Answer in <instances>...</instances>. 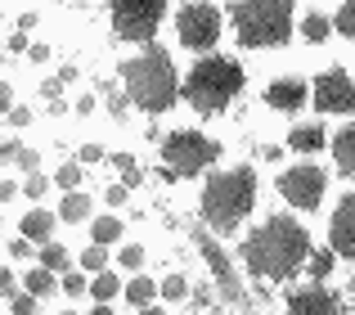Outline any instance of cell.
I'll list each match as a JSON object with an SVG mask.
<instances>
[{"mask_svg":"<svg viewBox=\"0 0 355 315\" xmlns=\"http://www.w3.org/2000/svg\"><path fill=\"white\" fill-rule=\"evenodd\" d=\"M90 235H95V244H113V239L121 235V221L104 216V221H95V230H90Z\"/></svg>","mask_w":355,"mask_h":315,"instance_id":"d4e9b609","label":"cell"},{"mask_svg":"<svg viewBox=\"0 0 355 315\" xmlns=\"http://www.w3.org/2000/svg\"><path fill=\"white\" fill-rule=\"evenodd\" d=\"M333 158H338V167H342L347 176L355 171V126H347V131L333 140Z\"/></svg>","mask_w":355,"mask_h":315,"instance_id":"2e32d148","label":"cell"},{"mask_svg":"<svg viewBox=\"0 0 355 315\" xmlns=\"http://www.w3.org/2000/svg\"><path fill=\"white\" fill-rule=\"evenodd\" d=\"M99 158H104V153H99L95 144H86V149H81V162H99Z\"/></svg>","mask_w":355,"mask_h":315,"instance_id":"60d3db41","label":"cell"},{"mask_svg":"<svg viewBox=\"0 0 355 315\" xmlns=\"http://www.w3.org/2000/svg\"><path fill=\"white\" fill-rule=\"evenodd\" d=\"M121 81H126V95L135 99L144 113H162V108L175 104V72H171V59L162 50H148L139 59L121 63Z\"/></svg>","mask_w":355,"mask_h":315,"instance_id":"7a4b0ae2","label":"cell"},{"mask_svg":"<svg viewBox=\"0 0 355 315\" xmlns=\"http://www.w3.org/2000/svg\"><path fill=\"white\" fill-rule=\"evenodd\" d=\"M126 189H130V185H113V189H108L104 198H108V203H113V207H117V203H126Z\"/></svg>","mask_w":355,"mask_h":315,"instance_id":"f35d334b","label":"cell"},{"mask_svg":"<svg viewBox=\"0 0 355 315\" xmlns=\"http://www.w3.org/2000/svg\"><path fill=\"white\" fill-rule=\"evenodd\" d=\"M306 253H311V239H306V230L297 225V221H288V216L266 221V225L252 230L248 244H243L248 271L266 275V280H288V275L306 262Z\"/></svg>","mask_w":355,"mask_h":315,"instance_id":"6da1fadb","label":"cell"},{"mask_svg":"<svg viewBox=\"0 0 355 315\" xmlns=\"http://www.w3.org/2000/svg\"><path fill=\"white\" fill-rule=\"evenodd\" d=\"M0 289H5V298H18V284H14V271H0Z\"/></svg>","mask_w":355,"mask_h":315,"instance_id":"74e56055","label":"cell"},{"mask_svg":"<svg viewBox=\"0 0 355 315\" xmlns=\"http://www.w3.org/2000/svg\"><path fill=\"white\" fill-rule=\"evenodd\" d=\"M284 315H338V298L324 289H302V293H293Z\"/></svg>","mask_w":355,"mask_h":315,"instance_id":"7c38bea8","label":"cell"},{"mask_svg":"<svg viewBox=\"0 0 355 315\" xmlns=\"http://www.w3.org/2000/svg\"><path fill=\"white\" fill-rule=\"evenodd\" d=\"M126 90H108V108H113V113H126Z\"/></svg>","mask_w":355,"mask_h":315,"instance_id":"e575fe53","label":"cell"},{"mask_svg":"<svg viewBox=\"0 0 355 315\" xmlns=\"http://www.w3.org/2000/svg\"><path fill=\"white\" fill-rule=\"evenodd\" d=\"M5 158H9V162H14V167H23V171H27V176H32V171H36V167H41V153H32V149H23V144H14V140H9V144H5Z\"/></svg>","mask_w":355,"mask_h":315,"instance_id":"ac0fdd59","label":"cell"},{"mask_svg":"<svg viewBox=\"0 0 355 315\" xmlns=\"http://www.w3.org/2000/svg\"><path fill=\"white\" fill-rule=\"evenodd\" d=\"M243 90V68L234 59H220V54H207V59L193 63L189 81H184V99H189L198 113H220Z\"/></svg>","mask_w":355,"mask_h":315,"instance_id":"277c9868","label":"cell"},{"mask_svg":"<svg viewBox=\"0 0 355 315\" xmlns=\"http://www.w3.org/2000/svg\"><path fill=\"white\" fill-rule=\"evenodd\" d=\"M54 180H59L63 189H77V185H81V167H77V162H63V167H59V176H54Z\"/></svg>","mask_w":355,"mask_h":315,"instance_id":"83f0119b","label":"cell"},{"mask_svg":"<svg viewBox=\"0 0 355 315\" xmlns=\"http://www.w3.org/2000/svg\"><path fill=\"white\" fill-rule=\"evenodd\" d=\"M139 315H162V311H157V307H139Z\"/></svg>","mask_w":355,"mask_h":315,"instance_id":"7bdbcfd3","label":"cell"},{"mask_svg":"<svg viewBox=\"0 0 355 315\" xmlns=\"http://www.w3.org/2000/svg\"><path fill=\"white\" fill-rule=\"evenodd\" d=\"M90 293H95V302H108V298H117V275L99 271V275H95V284H90Z\"/></svg>","mask_w":355,"mask_h":315,"instance_id":"603a6c76","label":"cell"},{"mask_svg":"<svg viewBox=\"0 0 355 315\" xmlns=\"http://www.w3.org/2000/svg\"><path fill=\"white\" fill-rule=\"evenodd\" d=\"M41 266L63 271V266H68V248H63V244H45V248H41Z\"/></svg>","mask_w":355,"mask_h":315,"instance_id":"cb8c5ba5","label":"cell"},{"mask_svg":"<svg viewBox=\"0 0 355 315\" xmlns=\"http://www.w3.org/2000/svg\"><path fill=\"white\" fill-rule=\"evenodd\" d=\"M18 230H23L32 244L45 248V244H50V230H54V216H50V212H32V216H23V225H18Z\"/></svg>","mask_w":355,"mask_h":315,"instance_id":"9a60e30c","label":"cell"},{"mask_svg":"<svg viewBox=\"0 0 355 315\" xmlns=\"http://www.w3.org/2000/svg\"><path fill=\"white\" fill-rule=\"evenodd\" d=\"M252 203H257V176H252L248 167L220 171V176H211L207 189H202V216L216 230H234L252 212Z\"/></svg>","mask_w":355,"mask_h":315,"instance_id":"3957f363","label":"cell"},{"mask_svg":"<svg viewBox=\"0 0 355 315\" xmlns=\"http://www.w3.org/2000/svg\"><path fill=\"white\" fill-rule=\"evenodd\" d=\"M184 293H189V284H184L180 275H166V280H162V298H166V302H180Z\"/></svg>","mask_w":355,"mask_h":315,"instance_id":"4316f807","label":"cell"},{"mask_svg":"<svg viewBox=\"0 0 355 315\" xmlns=\"http://www.w3.org/2000/svg\"><path fill=\"white\" fill-rule=\"evenodd\" d=\"M81 266H90V271L99 275V266H104V244H95V248H90V253L81 257Z\"/></svg>","mask_w":355,"mask_h":315,"instance_id":"d6a6232c","label":"cell"},{"mask_svg":"<svg viewBox=\"0 0 355 315\" xmlns=\"http://www.w3.org/2000/svg\"><path fill=\"white\" fill-rule=\"evenodd\" d=\"M50 289H54V271H50V266H36V271H27V293H32V298H45Z\"/></svg>","mask_w":355,"mask_h":315,"instance_id":"d6986e66","label":"cell"},{"mask_svg":"<svg viewBox=\"0 0 355 315\" xmlns=\"http://www.w3.org/2000/svg\"><path fill=\"white\" fill-rule=\"evenodd\" d=\"M23 122H32V117H27V108H14V113H9V126H23Z\"/></svg>","mask_w":355,"mask_h":315,"instance_id":"ab89813d","label":"cell"},{"mask_svg":"<svg viewBox=\"0 0 355 315\" xmlns=\"http://www.w3.org/2000/svg\"><path fill=\"white\" fill-rule=\"evenodd\" d=\"M279 189H284V198L293 203V207H320L324 198V171L311 162L293 167V171H284V180H279Z\"/></svg>","mask_w":355,"mask_h":315,"instance_id":"9c48e42d","label":"cell"},{"mask_svg":"<svg viewBox=\"0 0 355 315\" xmlns=\"http://www.w3.org/2000/svg\"><path fill=\"white\" fill-rule=\"evenodd\" d=\"M220 158V144L207 140L198 131H175L171 140H162V176L166 180H184V176L207 171Z\"/></svg>","mask_w":355,"mask_h":315,"instance_id":"8992f818","label":"cell"},{"mask_svg":"<svg viewBox=\"0 0 355 315\" xmlns=\"http://www.w3.org/2000/svg\"><path fill=\"white\" fill-rule=\"evenodd\" d=\"M315 108L320 113H355V81L347 72H324L320 81H315Z\"/></svg>","mask_w":355,"mask_h":315,"instance_id":"30bf717a","label":"cell"},{"mask_svg":"<svg viewBox=\"0 0 355 315\" xmlns=\"http://www.w3.org/2000/svg\"><path fill=\"white\" fill-rule=\"evenodd\" d=\"M23 194H27V198H41V194H45V176L32 171V176H27V189H23Z\"/></svg>","mask_w":355,"mask_h":315,"instance_id":"836d02e7","label":"cell"},{"mask_svg":"<svg viewBox=\"0 0 355 315\" xmlns=\"http://www.w3.org/2000/svg\"><path fill=\"white\" fill-rule=\"evenodd\" d=\"M63 289L77 298V293H86V280H81V275H63Z\"/></svg>","mask_w":355,"mask_h":315,"instance_id":"d590c367","label":"cell"},{"mask_svg":"<svg viewBox=\"0 0 355 315\" xmlns=\"http://www.w3.org/2000/svg\"><path fill=\"white\" fill-rule=\"evenodd\" d=\"M306 271H311L315 280H324V275L333 271V253H315V257H311V266H306Z\"/></svg>","mask_w":355,"mask_h":315,"instance_id":"f546056e","label":"cell"},{"mask_svg":"<svg viewBox=\"0 0 355 315\" xmlns=\"http://www.w3.org/2000/svg\"><path fill=\"white\" fill-rule=\"evenodd\" d=\"M175 32H180V41L189 50H207L220 36V9L216 5H184L175 14Z\"/></svg>","mask_w":355,"mask_h":315,"instance_id":"ba28073f","label":"cell"},{"mask_svg":"<svg viewBox=\"0 0 355 315\" xmlns=\"http://www.w3.org/2000/svg\"><path fill=\"white\" fill-rule=\"evenodd\" d=\"M144 262V248L139 244H130V248H121V266H130V271H135V266Z\"/></svg>","mask_w":355,"mask_h":315,"instance_id":"1f68e13d","label":"cell"},{"mask_svg":"<svg viewBox=\"0 0 355 315\" xmlns=\"http://www.w3.org/2000/svg\"><path fill=\"white\" fill-rule=\"evenodd\" d=\"M306 81H297V77H284V81H275V86L266 90V104L270 108H284V113H297V108L306 104Z\"/></svg>","mask_w":355,"mask_h":315,"instance_id":"5bb4252c","label":"cell"},{"mask_svg":"<svg viewBox=\"0 0 355 315\" xmlns=\"http://www.w3.org/2000/svg\"><path fill=\"white\" fill-rule=\"evenodd\" d=\"M90 216V198L86 194H68L63 198V221H86Z\"/></svg>","mask_w":355,"mask_h":315,"instance_id":"ffe728a7","label":"cell"},{"mask_svg":"<svg viewBox=\"0 0 355 315\" xmlns=\"http://www.w3.org/2000/svg\"><path fill=\"white\" fill-rule=\"evenodd\" d=\"M90 315H113V307H104V302H99V307H95V311H90Z\"/></svg>","mask_w":355,"mask_h":315,"instance_id":"b9f144b4","label":"cell"},{"mask_svg":"<svg viewBox=\"0 0 355 315\" xmlns=\"http://www.w3.org/2000/svg\"><path fill=\"white\" fill-rule=\"evenodd\" d=\"M338 32L342 36H355V0H347V5L338 9Z\"/></svg>","mask_w":355,"mask_h":315,"instance_id":"f1b7e54d","label":"cell"},{"mask_svg":"<svg viewBox=\"0 0 355 315\" xmlns=\"http://www.w3.org/2000/svg\"><path fill=\"white\" fill-rule=\"evenodd\" d=\"M63 315H68V311H63Z\"/></svg>","mask_w":355,"mask_h":315,"instance_id":"ee69618b","label":"cell"},{"mask_svg":"<svg viewBox=\"0 0 355 315\" xmlns=\"http://www.w3.org/2000/svg\"><path fill=\"white\" fill-rule=\"evenodd\" d=\"M207 315H211V311H207Z\"/></svg>","mask_w":355,"mask_h":315,"instance_id":"f6af8a7d","label":"cell"},{"mask_svg":"<svg viewBox=\"0 0 355 315\" xmlns=\"http://www.w3.org/2000/svg\"><path fill=\"white\" fill-rule=\"evenodd\" d=\"M288 144H293L297 153H315V149L324 144V131H320V122H315V126H297V131L288 135Z\"/></svg>","mask_w":355,"mask_h":315,"instance_id":"e0dca14e","label":"cell"},{"mask_svg":"<svg viewBox=\"0 0 355 315\" xmlns=\"http://www.w3.org/2000/svg\"><path fill=\"white\" fill-rule=\"evenodd\" d=\"M239 41L261 50V45H284L293 36V0H239L234 5Z\"/></svg>","mask_w":355,"mask_h":315,"instance_id":"5b68a950","label":"cell"},{"mask_svg":"<svg viewBox=\"0 0 355 315\" xmlns=\"http://www.w3.org/2000/svg\"><path fill=\"white\" fill-rule=\"evenodd\" d=\"M198 248H202V257H207V266H211V275H216V284H220V293H225L230 302L239 298V280H234V271H230V262H225V253H220L216 244H211L207 235H198Z\"/></svg>","mask_w":355,"mask_h":315,"instance_id":"4fadbf2b","label":"cell"},{"mask_svg":"<svg viewBox=\"0 0 355 315\" xmlns=\"http://www.w3.org/2000/svg\"><path fill=\"white\" fill-rule=\"evenodd\" d=\"M113 167L121 171V185H139V180H144V171H139V162H135L130 153H117V158H113Z\"/></svg>","mask_w":355,"mask_h":315,"instance_id":"44dd1931","label":"cell"},{"mask_svg":"<svg viewBox=\"0 0 355 315\" xmlns=\"http://www.w3.org/2000/svg\"><path fill=\"white\" fill-rule=\"evenodd\" d=\"M27 248H32V239H27V235H18L14 244H9V257H27Z\"/></svg>","mask_w":355,"mask_h":315,"instance_id":"8d00e7d4","label":"cell"},{"mask_svg":"<svg viewBox=\"0 0 355 315\" xmlns=\"http://www.w3.org/2000/svg\"><path fill=\"white\" fill-rule=\"evenodd\" d=\"M302 32H306V41H324V36H329V18L311 14V18L302 23Z\"/></svg>","mask_w":355,"mask_h":315,"instance_id":"484cf974","label":"cell"},{"mask_svg":"<svg viewBox=\"0 0 355 315\" xmlns=\"http://www.w3.org/2000/svg\"><path fill=\"white\" fill-rule=\"evenodd\" d=\"M162 0H113V27L121 41H153V32L162 27Z\"/></svg>","mask_w":355,"mask_h":315,"instance_id":"52a82bcc","label":"cell"},{"mask_svg":"<svg viewBox=\"0 0 355 315\" xmlns=\"http://www.w3.org/2000/svg\"><path fill=\"white\" fill-rule=\"evenodd\" d=\"M153 293H157V289H153V280H144V275H135V280L126 284V298H130V302H139V307H144V302H153Z\"/></svg>","mask_w":355,"mask_h":315,"instance_id":"7402d4cb","label":"cell"},{"mask_svg":"<svg viewBox=\"0 0 355 315\" xmlns=\"http://www.w3.org/2000/svg\"><path fill=\"white\" fill-rule=\"evenodd\" d=\"M9 302H14V315H36L32 293H18V298H9Z\"/></svg>","mask_w":355,"mask_h":315,"instance_id":"4dcf8cb0","label":"cell"},{"mask_svg":"<svg viewBox=\"0 0 355 315\" xmlns=\"http://www.w3.org/2000/svg\"><path fill=\"white\" fill-rule=\"evenodd\" d=\"M329 235H333V253H342V257H355V194L347 203H342L338 212H333V225H329Z\"/></svg>","mask_w":355,"mask_h":315,"instance_id":"8fae6325","label":"cell"}]
</instances>
